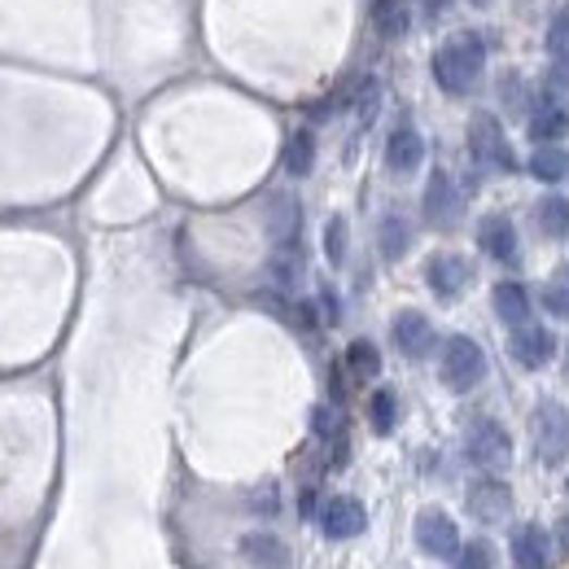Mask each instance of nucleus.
I'll return each instance as SVG.
<instances>
[{
    "instance_id": "f257e3e1",
    "label": "nucleus",
    "mask_w": 569,
    "mask_h": 569,
    "mask_svg": "<svg viewBox=\"0 0 569 569\" xmlns=\"http://www.w3.org/2000/svg\"><path fill=\"white\" fill-rule=\"evenodd\" d=\"M482 71H486V40H482L478 32H456V36L443 40L438 53H434V79H438V88L452 92V97L473 92L478 79H482Z\"/></svg>"
},
{
    "instance_id": "f03ea898",
    "label": "nucleus",
    "mask_w": 569,
    "mask_h": 569,
    "mask_svg": "<svg viewBox=\"0 0 569 569\" xmlns=\"http://www.w3.org/2000/svg\"><path fill=\"white\" fill-rule=\"evenodd\" d=\"M438 372H443V386H447V391L465 395V391H473L482 376H486V355H482V346H478L473 337L456 333V337L443 342V363H438Z\"/></svg>"
},
{
    "instance_id": "7ed1b4c3",
    "label": "nucleus",
    "mask_w": 569,
    "mask_h": 569,
    "mask_svg": "<svg viewBox=\"0 0 569 569\" xmlns=\"http://www.w3.org/2000/svg\"><path fill=\"white\" fill-rule=\"evenodd\" d=\"M465 456H469L478 469L499 473V469L512 465V438H508V430H504L499 421L478 417V421H469V430H465Z\"/></svg>"
},
{
    "instance_id": "20e7f679",
    "label": "nucleus",
    "mask_w": 569,
    "mask_h": 569,
    "mask_svg": "<svg viewBox=\"0 0 569 569\" xmlns=\"http://www.w3.org/2000/svg\"><path fill=\"white\" fill-rule=\"evenodd\" d=\"M530 434H534V447H539V460L543 465H565L569 460V412L556 404V399H543L530 417Z\"/></svg>"
},
{
    "instance_id": "39448f33",
    "label": "nucleus",
    "mask_w": 569,
    "mask_h": 569,
    "mask_svg": "<svg viewBox=\"0 0 569 569\" xmlns=\"http://www.w3.org/2000/svg\"><path fill=\"white\" fill-rule=\"evenodd\" d=\"M469 153L482 166H491V171H512V149H508V136H504V127H499L495 114L478 110L469 119Z\"/></svg>"
},
{
    "instance_id": "423d86ee",
    "label": "nucleus",
    "mask_w": 569,
    "mask_h": 569,
    "mask_svg": "<svg viewBox=\"0 0 569 569\" xmlns=\"http://www.w3.org/2000/svg\"><path fill=\"white\" fill-rule=\"evenodd\" d=\"M417 543H421V552L425 556H434V560H456L460 556V525L443 512V508H425L421 517H417Z\"/></svg>"
},
{
    "instance_id": "0eeeda50",
    "label": "nucleus",
    "mask_w": 569,
    "mask_h": 569,
    "mask_svg": "<svg viewBox=\"0 0 569 569\" xmlns=\"http://www.w3.org/2000/svg\"><path fill=\"white\" fill-rule=\"evenodd\" d=\"M316 517H320V530H324L329 539H355V534H363V525H368V512H363V504H359L355 495H333V499H324Z\"/></svg>"
},
{
    "instance_id": "6e6552de",
    "label": "nucleus",
    "mask_w": 569,
    "mask_h": 569,
    "mask_svg": "<svg viewBox=\"0 0 569 569\" xmlns=\"http://www.w3.org/2000/svg\"><path fill=\"white\" fill-rule=\"evenodd\" d=\"M465 499H469V512H473L478 521H486V525H499V521H508V512H512V486L499 482V478L473 482Z\"/></svg>"
},
{
    "instance_id": "1a4fd4ad",
    "label": "nucleus",
    "mask_w": 569,
    "mask_h": 569,
    "mask_svg": "<svg viewBox=\"0 0 569 569\" xmlns=\"http://www.w3.org/2000/svg\"><path fill=\"white\" fill-rule=\"evenodd\" d=\"M508 355L521 363V368H547V359L556 355V337L543 329V324H517L512 337H508Z\"/></svg>"
},
{
    "instance_id": "9d476101",
    "label": "nucleus",
    "mask_w": 569,
    "mask_h": 569,
    "mask_svg": "<svg viewBox=\"0 0 569 569\" xmlns=\"http://www.w3.org/2000/svg\"><path fill=\"white\" fill-rule=\"evenodd\" d=\"M302 233V207L294 194H272L268 198V237L276 242V250H294Z\"/></svg>"
},
{
    "instance_id": "9b49d317",
    "label": "nucleus",
    "mask_w": 569,
    "mask_h": 569,
    "mask_svg": "<svg viewBox=\"0 0 569 569\" xmlns=\"http://www.w3.org/2000/svg\"><path fill=\"white\" fill-rule=\"evenodd\" d=\"M469 276H473V268H469V259H460V255H434V259L425 263V285H430L438 298H447V302L465 294Z\"/></svg>"
},
{
    "instance_id": "f8f14e48",
    "label": "nucleus",
    "mask_w": 569,
    "mask_h": 569,
    "mask_svg": "<svg viewBox=\"0 0 569 569\" xmlns=\"http://www.w3.org/2000/svg\"><path fill=\"white\" fill-rule=\"evenodd\" d=\"M425 220L434 228H452L460 220V194H456V180L447 171H434L425 184Z\"/></svg>"
},
{
    "instance_id": "ddd939ff",
    "label": "nucleus",
    "mask_w": 569,
    "mask_h": 569,
    "mask_svg": "<svg viewBox=\"0 0 569 569\" xmlns=\"http://www.w3.org/2000/svg\"><path fill=\"white\" fill-rule=\"evenodd\" d=\"M391 337H395V346L408 355V359H425L430 350H434V324L421 316V311H399L395 316V324H391Z\"/></svg>"
},
{
    "instance_id": "4468645a",
    "label": "nucleus",
    "mask_w": 569,
    "mask_h": 569,
    "mask_svg": "<svg viewBox=\"0 0 569 569\" xmlns=\"http://www.w3.org/2000/svg\"><path fill=\"white\" fill-rule=\"evenodd\" d=\"M421 162H425V136H421L412 123L395 127L391 140H386V166H391L395 175H412Z\"/></svg>"
},
{
    "instance_id": "2eb2a0df",
    "label": "nucleus",
    "mask_w": 569,
    "mask_h": 569,
    "mask_svg": "<svg viewBox=\"0 0 569 569\" xmlns=\"http://www.w3.org/2000/svg\"><path fill=\"white\" fill-rule=\"evenodd\" d=\"M547 560H552V539H547V530L534 525V521L517 525V530H512V565H517V569H547Z\"/></svg>"
},
{
    "instance_id": "dca6fc26",
    "label": "nucleus",
    "mask_w": 569,
    "mask_h": 569,
    "mask_svg": "<svg viewBox=\"0 0 569 569\" xmlns=\"http://www.w3.org/2000/svg\"><path fill=\"white\" fill-rule=\"evenodd\" d=\"M478 246H482L495 263H512V259H517V228H512V220L486 215V220L478 224Z\"/></svg>"
},
{
    "instance_id": "f3484780",
    "label": "nucleus",
    "mask_w": 569,
    "mask_h": 569,
    "mask_svg": "<svg viewBox=\"0 0 569 569\" xmlns=\"http://www.w3.org/2000/svg\"><path fill=\"white\" fill-rule=\"evenodd\" d=\"M491 302H495V316L504 320V324H530V294H525V285H517V281H499L495 285V294H491Z\"/></svg>"
},
{
    "instance_id": "a211bd4d",
    "label": "nucleus",
    "mask_w": 569,
    "mask_h": 569,
    "mask_svg": "<svg viewBox=\"0 0 569 569\" xmlns=\"http://www.w3.org/2000/svg\"><path fill=\"white\" fill-rule=\"evenodd\" d=\"M242 552H246V560H255L259 569H285V565H289V547H285L276 534H268V530L246 534V539H242Z\"/></svg>"
},
{
    "instance_id": "6ab92c4d",
    "label": "nucleus",
    "mask_w": 569,
    "mask_h": 569,
    "mask_svg": "<svg viewBox=\"0 0 569 569\" xmlns=\"http://www.w3.org/2000/svg\"><path fill=\"white\" fill-rule=\"evenodd\" d=\"M372 32L382 40H399L408 32V5L404 0H372Z\"/></svg>"
},
{
    "instance_id": "aec40b11",
    "label": "nucleus",
    "mask_w": 569,
    "mask_h": 569,
    "mask_svg": "<svg viewBox=\"0 0 569 569\" xmlns=\"http://www.w3.org/2000/svg\"><path fill=\"white\" fill-rule=\"evenodd\" d=\"M565 132H569V110H565V106H539V110L530 114V136H534L539 145H556Z\"/></svg>"
},
{
    "instance_id": "412c9836",
    "label": "nucleus",
    "mask_w": 569,
    "mask_h": 569,
    "mask_svg": "<svg viewBox=\"0 0 569 569\" xmlns=\"http://www.w3.org/2000/svg\"><path fill=\"white\" fill-rule=\"evenodd\" d=\"M530 175L543 180V184L565 180V175H569V153H565L560 145H539V149L530 153Z\"/></svg>"
},
{
    "instance_id": "4be33fe9",
    "label": "nucleus",
    "mask_w": 569,
    "mask_h": 569,
    "mask_svg": "<svg viewBox=\"0 0 569 569\" xmlns=\"http://www.w3.org/2000/svg\"><path fill=\"white\" fill-rule=\"evenodd\" d=\"M376 242H382V255L395 263V259H404L408 255V246H412V228H408V220L404 215H382V228H376Z\"/></svg>"
},
{
    "instance_id": "5701e85b",
    "label": "nucleus",
    "mask_w": 569,
    "mask_h": 569,
    "mask_svg": "<svg viewBox=\"0 0 569 569\" xmlns=\"http://www.w3.org/2000/svg\"><path fill=\"white\" fill-rule=\"evenodd\" d=\"M346 368H350V376H359V382H372V376L382 372V350H376L368 337H355L346 346Z\"/></svg>"
},
{
    "instance_id": "b1692460",
    "label": "nucleus",
    "mask_w": 569,
    "mask_h": 569,
    "mask_svg": "<svg viewBox=\"0 0 569 569\" xmlns=\"http://www.w3.org/2000/svg\"><path fill=\"white\" fill-rule=\"evenodd\" d=\"M311 166H316V136H311V127H298L289 136V145H285V171L289 175H311Z\"/></svg>"
},
{
    "instance_id": "393cba45",
    "label": "nucleus",
    "mask_w": 569,
    "mask_h": 569,
    "mask_svg": "<svg viewBox=\"0 0 569 569\" xmlns=\"http://www.w3.org/2000/svg\"><path fill=\"white\" fill-rule=\"evenodd\" d=\"M368 425H372V434H395V425H399V399H395V391H372V399H368Z\"/></svg>"
},
{
    "instance_id": "a878e982",
    "label": "nucleus",
    "mask_w": 569,
    "mask_h": 569,
    "mask_svg": "<svg viewBox=\"0 0 569 569\" xmlns=\"http://www.w3.org/2000/svg\"><path fill=\"white\" fill-rule=\"evenodd\" d=\"M539 228L552 237V242H565L569 237V202L560 194H547L539 202Z\"/></svg>"
},
{
    "instance_id": "bb28decb",
    "label": "nucleus",
    "mask_w": 569,
    "mask_h": 569,
    "mask_svg": "<svg viewBox=\"0 0 569 569\" xmlns=\"http://www.w3.org/2000/svg\"><path fill=\"white\" fill-rule=\"evenodd\" d=\"M547 62L569 75V5L547 23Z\"/></svg>"
},
{
    "instance_id": "cd10ccee",
    "label": "nucleus",
    "mask_w": 569,
    "mask_h": 569,
    "mask_svg": "<svg viewBox=\"0 0 569 569\" xmlns=\"http://www.w3.org/2000/svg\"><path fill=\"white\" fill-rule=\"evenodd\" d=\"M543 307L556 316V320H569V263H560L547 285H543Z\"/></svg>"
},
{
    "instance_id": "c85d7f7f",
    "label": "nucleus",
    "mask_w": 569,
    "mask_h": 569,
    "mask_svg": "<svg viewBox=\"0 0 569 569\" xmlns=\"http://www.w3.org/2000/svg\"><path fill=\"white\" fill-rule=\"evenodd\" d=\"M350 106H355V119L368 127L376 119V106H382V84H376V79H359L350 88Z\"/></svg>"
},
{
    "instance_id": "c756f323",
    "label": "nucleus",
    "mask_w": 569,
    "mask_h": 569,
    "mask_svg": "<svg viewBox=\"0 0 569 569\" xmlns=\"http://www.w3.org/2000/svg\"><path fill=\"white\" fill-rule=\"evenodd\" d=\"M298 276H302L298 246H294V250H276V259H272V281H276L281 289H294V285H298Z\"/></svg>"
},
{
    "instance_id": "7c9ffc66",
    "label": "nucleus",
    "mask_w": 569,
    "mask_h": 569,
    "mask_svg": "<svg viewBox=\"0 0 569 569\" xmlns=\"http://www.w3.org/2000/svg\"><path fill=\"white\" fill-rule=\"evenodd\" d=\"M324 259H329L333 268L346 259V220H342V215H333V220L324 224Z\"/></svg>"
},
{
    "instance_id": "2f4dec72",
    "label": "nucleus",
    "mask_w": 569,
    "mask_h": 569,
    "mask_svg": "<svg viewBox=\"0 0 569 569\" xmlns=\"http://www.w3.org/2000/svg\"><path fill=\"white\" fill-rule=\"evenodd\" d=\"M456 569H495V560H491V547H486V543H469V547H460V556H456Z\"/></svg>"
},
{
    "instance_id": "473e14b6",
    "label": "nucleus",
    "mask_w": 569,
    "mask_h": 569,
    "mask_svg": "<svg viewBox=\"0 0 569 569\" xmlns=\"http://www.w3.org/2000/svg\"><path fill=\"white\" fill-rule=\"evenodd\" d=\"M521 97H525V92H521V79H517V75H504V101H508V106H521Z\"/></svg>"
},
{
    "instance_id": "72a5a7b5",
    "label": "nucleus",
    "mask_w": 569,
    "mask_h": 569,
    "mask_svg": "<svg viewBox=\"0 0 569 569\" xmlns=\"http://www.w3.org/2000/svg\"><path fill=\"white\" fill-rule=\"evenodd\" d=\"M298 512H302V517H316V512H320V508H316V491H311V486H302V495H298Z\"/></svg>"
},
{
    "instance_id": "f704fd0d",
    "label": "nucleus",
    "mask_w": 569,
    "mask_h": 569,
    "mask_svg": "<svg viewBox=\"0 0 569 569\" xmlns=\"http://www.w3.org/2000/svg\"><path fill=\"white\" fill-rule=\"evenodd\" d=\"M556 543H560V552L569 556V517H560V530H556Z\"/></svg>"
},
{
    "instance_id": "c9c22d12",
    "label": "nucleus",
    "mask_w": 569,
    "mask_h": 569,
    "mask_svg": "<svg viewBox=\"0 0 569 569\" xmlns=\"http://www.w3.org/2000/svg\"><path fill=\"white\" fill-rule=\"evenodd\" d=\"M320 298H324V316H329V320H337V298H333V294H329V289H324V294H320Z\"/></svg>"
},
{
    "instance_id": "e433bc0d",
    "label": "nucleus",
    "mask_w": 569,
    "mask_h": 569,
    "mask_svg": "<svg viewBox=\"0 0 569 569\" xmlns=\"http://www.w3.org/2000/svg\"><path fill=\"white\" fill-rule=\"evenodd\" d=\"M473 5H491V0H473Z\"/></svg>"
},
{
    "instance_id": "4c0bfd02",
    "label": "nucleus",
    "mask_w": 569,
    "mask_h": 569,
    "mask_svg": "<svg viewBox=\"0 0 569 569\" xmlns=\"http://www.w3.org/2000/svg\"><path fill=\"white\" fill-rule=\"evenodd\" d=\"M565 491H569V482H565Z\"/></svg>"
}]
</instances>
